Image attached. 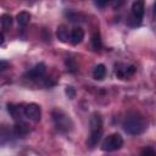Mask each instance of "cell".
Instances as JSON below:
<instances>
[{
  "label": "cell",
  "instance_id": "obj_2",
  "mask_svg": "<svg viewBox=\"0 0 156 156\" xmlns=\"http://www.w3.org/2000/svg\"><path fill=\"white\" fill-rule=\"evenodd\" d=\"M89 126H90V134H89V136H88L87 144H88V146H90V147H95V146L99 144V141L101 140L102 132H104L101 116H100L99 113H94V115L90 117Z\"/></svg>",
  "mask_w": 156,
  "mask_h": 156
},
{
  "label": "cell",
  "instance_id": "obj_9",
  "mask_svg": "<svg viewBox=\"0 0 156 156\" xmlns=\"http://www.w3.org/2000/svg\"><path fill=\"white\" fill-rule=\"evenodd\" d=\"M84 39V30L80 27H74L71 32H69V41L73 45L79 44L82 40Z\"/></svg>",
  "mask_w": 156,
  "mask_h": 156
},
{
  "label": "cell",
  "instance_id": "obj_7",
  "mask_svg": "<svg viewBox=\"0 0 156 156\" xmlns=\"http://www.w3.org/2000/svg\"><path fill=\"white\" fill-rule=\"evenodd\" d=\"M45 72H46V66H45V63L39 62V63H37L33 68H30V69L27 72V77H28L29 79H33V80L40 79V78H43V77L45 76Z\"/></svg>",
  "mask_w": 156,
  "mask_h": 156
},
{
  "label": "cell",
  "instance_id": "obj_16",
  "mask_svg": "<svg viewBox=\"0 0 156 156\" xmlns=\"http://www.w3.org/2000/svg\"><path fill=\"white\" fill-rule=\"evenodd\" d=\"M91 46L94 50H100L101 46H102V43H101V37H100V33L99 32H95L93 35H91Z\"/></svg>",
  "mask_w": 156,
  "mask_h": 156
},
{
  "label": "cell",
  "instance_id": "obj_15",
  "mask_svg": "<svg viewBox=\"0 0 156 156\" xmlns=\"http://www.w3.org/2000/svg\"><path fill=\"white\" fill-rule=\"evenodd\" d=\"M7 111H9V113H10L15 119L20 118V117L23 115V110H21L18 105H13V104H9V105H7Z\"/></svg>",
  "mask_w": 156,
  "mask_h": 156
},
{
  "label": "cell",
  "instance_id": "obj_4",
  "mask_svg": "<svg viewBox=\"0 0 156 156\" xmlns=\"http://www.w3.org/2000/svg\"><path fill=\"white\" fill-rule=\"evenodd\" d=\"M122 145H123V138L119 134L113 133L105 136V139L101 141V150L106 152H111L121 149Z\"/></svg>",
  "mask_w": 156,
  "mask_h": 156
},
{
  "label": "cell",
  "instance_id": "obj_14",
  "mask_svg": "<svg viewBox=\"0 0 156 156\" xmlns=\"http://www.w3.org/2000/svg\"><path fill=\"white\" fill-rule=\"evenodd\" d=\"M16 20H17L18 26H21V27H26V26L29 23V21H30V13L27 12V11H21L20 13H17Z\"/></svg>",
  "mask_w": 156,
  "mask_h": 156
},
{
  "label": "cell",
  "instance_id": "obj_11",
  "mask_svg": "<svg viewBox=\"0 0 156 156\" xmlns=\"http://www.w3.org/2000/svg\"><path fill=\"white\" fill-rule=\"evenodd\" d=\"M56 35H57L58 40L62 41V43H68V40H69V30L63 24L58 26V28L56 30Z\"/></svg>",
  "mask_w": 156,
  "mask_h": 156
},
{
  "label": "cell",
  "instance_id": "obj_20",
  "mask_svg": "<svg viewBox=\"0 0 156 156\" xmlns=\"http://www.w3.org/2000/svg\"><path fill=\"white\" fill-rule=\"evenodd\" d=\"M66 95L69 98V99H73L76 96V91L73 89V87H66Z\"/></svg>",
  "mask_w": 156,
  "mask_h": 156
},
{
  "label": "cell",
  "instance_id": "obj_3",
  "mask_svg": "<svg viewBox=\"0 0 156 156\" xmlns=\"http://www.w3.org/2000/svg\"><path fill=\"white\" fill-rule=\"evenodd\" d=\"M51 116H52V121H54V124L57 128V130H60L62 133L71 132V129L73 127V123H72L68 115H66L62 110L56 108V110L52 111Z\"/></svg>",
  "mask_w": 156,
  "mask_h": 156
},
{
  "label": "cell",
  "instance_id": "obj_22",
  "mask_svg": "<svg viewBox=\"0 0 156 156\" xmlns=\"http://www.w3.org/2000/svg\"><path fill=\"white\" fill-rule=\"evenodd\" d=\"M98 6H106L107 4H108V1H96L95 2Z\"/></svg>",
  "mask_w": 156,
  "mask_h": 156
},
{
  "label": "cell",
  "instance_id": "obj_19",
  "mask_svg": "<svg viewBox=\"0 0 156 156\" xmlns=\"http://www.w3.org/2000/svg\"><path fill=\"white\" fill-rule=\"evenodd\" d=\"M141 156H156V154H155V151H154L152 147L147 146V147H145V149L141 151Z\"/></svg>",
  "mask_w": 156,
  "mask_h": 156
},
{
  "label": "cell",
  "instance_id": "obj_6",
  "mask_svg": "<svg viewBox=\"0 0 156 156\" xmlns=\"http://www.w3.org/2000/svg\"><path fill=\"white\" fill-rule=\"evenodd\" d=\"M136 71V67L133 66V65H124V63H117L115 66V74L118 77V78H127V77H130L135 73Z\"/></svg>",
  "mask_w": 156,
  "mask_h": 156
},
{
  "label": "cell",
  "instance_id": "obj_8",
  "mask_svg": "<svg viewBox=\"0 0 156 156\" xmlns=\"http://www.w3.org/2000/svg\"><path fill=\"white\" fill-rule=\"evenodd\" d=\"M144 12H145L144 1H141V0L134 1L133 5H132V17H133L134 20L141 21V18H143V16H144Z\"/></svg>",
  "mask_w": 156,
  "mask_h": 156
},
{
  "label": "cell",
  "instance_id": "obj_10",
  "mask_svg": "<svg viewBox=\"0 0 156 156\" xmlns=\"http://www.w3.org/2000/svg\"><path fill=\"white\" fill-rule=\"evenodd\" d=\"M13 135L18 136V138H24L26 135H28L29 133V127L27 123L24 122H17L15 126H13V130H12Z\"/></svg>",
  "mask_w": 156,
  "mask_h": 156
},
{
  "label": "cell",
  "instance_id": "obj_18",
  "mask_svg": "<svg viewBox=\"0 0 156 156\" xmlns=\"http://www.w3.org/2000/svg\"><path fill=\"white\" fill-rule=\"evenodd\" d=\"M66 67H67V69L69 72H76L77 71V65H76V62L72 58L66 60Z\"/></svg>",
  "mask_w": 156,
  "mask_h": 156
},
{
  "label": "cell",
  "instance_id": "obj_12",
  "mask_svg": "<svg viewBox=\"0 0 156 156\" xmlns=\"http://www.w3.org/2000/svg\"><path fill=\"white\" fill-rule=\"evenodd\" d=\"M12 134H13V133H12L7 127L0 126V146H2V145H5L6 143H9Z\"/></svg>",
  "mask_w": 156,
  "mask_h": 156
},
{
  "label": "cell",
  "instance_id": "obj_5",
  "mask_svg": "<svg viewBox=\"0 0 156 156\" xmlns=\"http://www.w3.org/2000/svg\"><path fill=\"white\" fill-rule=\"evenodd\" d=\"M23 115L33 121V122H38L41 117V108L38 104H34V102H30V104H27L24 107H23Z\"/></svg>",
  "mask_w": 156,
  "mask_h": 156
},
{
  "label": "cell",
  "instance_id": "obj_23",
  "mask_svg": "<svg viewBox=\"0 0 156 156\" xmlns=\"http://www.w3.org/2000/svg\"><path fill=\"white\" fill-rule=\"evenodd\" d=\"M4 40H5V37H4V34H2V32H0V45L4 43Z\"/></svg>",
  "mask_w": 156,
  "mask_h": 156
},
{
  "label": "cell",
  "instance_id": "obj_21",
  "mask_svg": "<svg viewBox=\"0 0 156 156\" xmlns=\"http://www.w3.org/2000/svg\"><path fill=\"white\" fill-rule=\"evenodd\" d=\"M9 66H10L9 61H6V60H0V72H2V71H5L6 68H9Z\"/></svg>",
  "mask_w": 156,
  "mask_h": 156
},
{
  "label": "cell",
  "instance_id": "obj_13",
  "mask_svg": "<svg viewBox=\"0 0 156 156\" xmlns=\"http://www.w3.org/2000/svg\"><path fill=\"white\" fill-rule=\"evenodd\" d=\"M105 76H106V67H105V65H102V63L96 65L94 67V69H93V77L95 79H98V80H102L105 78Z\"/></svg>",
  "mask_w": 156,
  "mask_h": 156
},
{
  "label": "cell",
  "instance_id": "obj_1",
  "mask_svg": "<svg viewBox=\"0 0 156 156\" xmlns=\"http://www.w3.org/2000/svg\"><path fill=\"white\" fill-rule=\"evenodd\" d=\"M123 128L128 134L139 135L147 128V121L138 111H130L127 113L123 121Z\"/></svg>",
  "mask_w": 156,
  "mask_h": 156
},
{
  "label": "cell",
  "instance_id": "obj_17",
  "mask_svg": "<svg viewBox=\"0 0 156 156\" xmlns=\"http://www.w3.org/2000/svg\"><path fill=\"white\" fill-rule=\"evenodd\" d=\"M0 22H1L2 28H4V29H7V28H10V27L12 26V17H11L10 15L5 13V15H2V16H1Z\"/></svg>",
  "mask_w": 156,
  "mask_h": 156
}]
</instances>
